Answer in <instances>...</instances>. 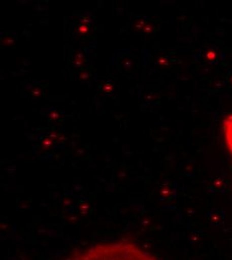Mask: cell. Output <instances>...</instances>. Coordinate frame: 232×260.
<instances>
[{
	"mask_svg": "<svg viewBox=\"0 0 232 260\" xmlns=\"http://www.w3.org/2000/svg\"><path fill=\"white\" fill-rule=\"evenodd\" d=\"M223 129H224L225 142H226L228 151L231 155L232 159V113L226 116L224 123H223Z\"/></svg>",
	"mask_w": 232,
	"mask_h": 260,
	"instance_id": "7a4b0ae2",
	"label": "cell"
},
{
	"mask_svg": "<svg viewBox=\"0 0 232 260\" xmlns=\"http://www.w3.org/2000/svg\"><path fill=\"white\" fill-rule=\"evenodd\" d=\"M59 260H159L131 241L98 243Z\"/></svg>",
	"mask_w": 232,
	"mask_h": 260,
	"instance_id": "6da1fadb",
	"label": "cell"
}]
</instances>
